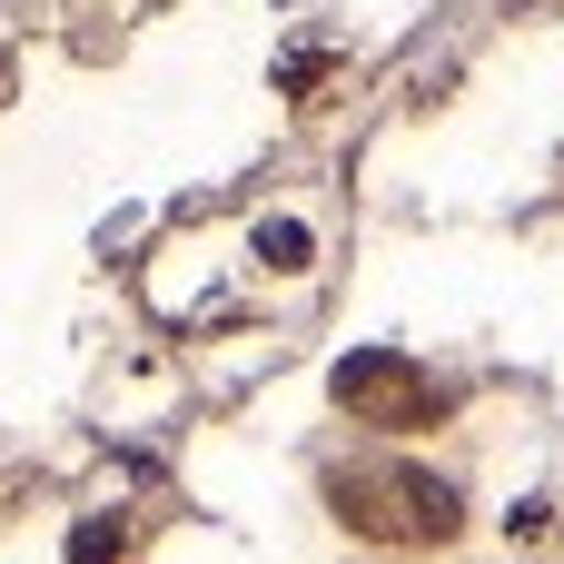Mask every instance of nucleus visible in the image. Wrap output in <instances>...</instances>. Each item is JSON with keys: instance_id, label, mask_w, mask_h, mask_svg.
Instances as JSON below:
<instances>
[{"instance_id": "nucleus-1", "label": "nucleus", "mask_w": 564, "mask_h": 564, "mask_svg": "<svg viewBox=\"0 0 564 564\" xmlns=\"http://www.w3.org/2000/svg\"><path fill=\"white\" fill-rule=\"evenodd\" d=\"M337 516L357 535H377V545H446L466 525L456 486L426 476V466H357V476H337Z\"/></svg>"}, {"instance_id": "nucleus-2", "label": "nucleus", "mask_w": 564, "mask_h": 564, "mask_svg": "<svg viewBox=\"0 0 564 564\" xmlns=\"http://www.w3.org/2000/svg\"><path fill=\"white\" fill-rule=\"evenodd\" d=\"M337 406L367 416V426H436V416H446V387L416 377L397 347H367V357L337 367Z\"/></svg>"}, {"instance_id": "nucleus-3", "label": "nucleus", "mask_w": 564, "mask_h": 564, "mask_svg": "<svg viewBox=\"0 0 564 564\" xmlns=\"http://www.w3.org/2000/svg\"><path fill=\"white\" fill-rule=\"evenodd\" d=\"M258 258H268V268H307V228H297V218H268V228H258Z\"/></svg>"}, {"instance_id": "nucleus-4", "label": "nucleus", "mask_w": 564, "mask_h": 564, "mask_svg": "<svg viewBox=\"0 0 564 564\" xmlns=\"http://www.w3.org/2000/svg\"><path fill=\"white\" fill-rule=\"evenodd\" d=\"M69 564H119V525H109V516H89V525L69 535Z\"/></svg>"}]
</instances>
